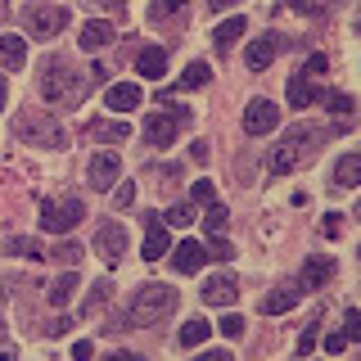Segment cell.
Wrapping results in <instances>:
<instances>
[{
  "label": "cell",
  "instance_id": "22",
  "mask_svg": "<svg viewBox=\"0 0 361 361\" xmlns=\"http://www.w3.org/2000/svg\"><path fill=\"white\" fill-rule=\"evenodd\" d=\"M208 334H212V325L203 321V316H190V321L180 325L176 343H180V348H199V343H203V338H208Z\"/></svg>",
  "mask_w": 361,
  "mask_h": 361
},
{
  "label": "cell",
  "instance_id": "24",
  "mask_svg": "<svg viewBox=\"0 0 361 361\" xmlns=\"http://www.w3.org/2000/svg\"><path fill=\"white\" fill-rule=\"evenodd\" d=\"M321 127H289V135H285V149L289 154H302V149H312V140H321Z\"/></svg>",
  "mask_w": 361,
  "mask_h": 361
},
{
  "label": "cell",
  "instance_id": "26",
  "mask_svg": "<svg viewBox=\"0 0 361 361\" xmlns=\"http://www.w3.org/2000/svg\"><path fill=\"white\" fill-rule=\"evenodd\" d=\"M203 226H208V235H221L226 226H231V212H226V203L212 199V203H208V212H203Z\"/></svg>",
  "mask_w": 361,
  "mask_h": 361
},
{
  "label": "cell",
  "instance_id": "30",
  "mask_svg": "<svg viewBox=\"0 0 361 361\" xmlns=\"http://www.w3.org/2000/svg\"><path fill=\"white\" fill-rule=\"evenodd\" d=\"M267 167H271L276 176H285V172H293V167H298V154H289L285 145H280V149L271 154V163H267Z\"/></svg>",
  "mask_w": 361,
  "mask_h": 361
},
{
  "label": "cell",
  "instance_id": "15",
  "mask_svg": "<svg viewBox=\"0 0 361 361\" xmlns=\"http://www.w3.org/2000/svg\"><path fill=\"white\" fill-rule=\"evenodd\" d=\"M330 276H334V257L316 253V257H307V267H302V276H298V289H321Z\"/></svg>",
  "mask_w": 361,
  "mask_h": 361
},
{
  "label": "cell",
  "instance_id": "28",
  "mask_svg": "<svg viewBox=\"0 0 361 361\" xmlns=\"http://www.w3.org/2000/svg\"><path fill=\"white\" fill-rule=\"evenodd\" d=\"M45 257H54V262H63V267H77L82 262V244H73V240H63V244H54Z\"/></svg>",
  "mask_w": 361,
  "mask_h": 361
},
{
  "label": "cell",
  "instance_id": "8",
  "mask_svg": "<svg viewBox=\"0 0 361 361\" xmlns=\"http://www.w3.org/2000/svg\"><path fill=\"white\" fill-rule=\"evenodd\" d=\"M289 45V37H280V32H267V37H257L253 45H248V54H244V63H248V73H262V68L276 59L280 50Z\"/></svg>",
  "mask_w": 361,
  "mask_h": 361
},
{
  "label": "cell",
  "instance_id": "42",
  "mask_svg": "<svg viewBox=\"0 0 361 361\" xmlns=\"http://www.w3.org/2000/svg\"><path fill=\"white\" fill-rule=\"evenodd\" d=\"M325 68H330V63H325V54H312V59H307V68H302V77H312V73H325Z\"/></svg>",
  "mask_w": 361,
  "mask_h": 361
},
{
  "label": "cell",
  "instance_id": "7",
  "mask_svg": "<svg viewBox=\"0 0 361 361\" xmlns=\"http://www.w3.org/2000/svg\"><path fill=\"white\" fill-rule=\"evenodd\" d=\"M145 244H140V257L145 262H158V257L167 253V248H172V240H167V226H163V217H158V212H145Z\"/></svg>",
  "mask_w": 361,
  "mask_h": 361
},
{
  "label": "cell",
  "instance_id": "52",
  "mask_svg": "<svg viewBox=\"0 0 361 361\" xmlns=\"http://www.w3.org/2000/svg\"><path fill=\"white\" fill-rule=\"evenodd\" d=\"M0 361H14V348H0Z\"/></svg>",
  "mask_w": 361,
  "mask_h": 361
},
{
  "label": "cell",
  "instance_id": "51",
  "mask_svg": "<svg viewBox=\"0 0 361 361\" xmlns=\"http://www.w3.org/2000/svg\"><path fill=\"white\" fill-rule=\"evenodd\" d=\"M208 5H212V9H231L235 0H208Z\"/></svg>",
  "mask_w": 361,
  "mask_h": 361
},
{
  "label": "cell",
  "instance_id": "36",
  "mask_svg": "<svg viewBox=\"0 0 361 361\" xmlns=\"http://www.w3.org/2000/svg\"><path fill=\"white\" fill-rule=\"evenodd\" d=\"M343 338H348V343H357V338H361V316H357V307L343 312Z\"/></svg>",
  "mask_w": 361,
  "mask_h": 361
},
{
  "label": "cell",
  "instance_id": "37",
  "mask_svg": "<svg viewBox=\"0 0 361 361\" xmlns=\"http://www.w3.org/2000/svg\"><path fill=\"white\" fill-rule=\"evenodd\" d=\"M5 248H14V253H23V257H45V248L37 240H9Z\"/></svg>",
  "mask_w": 361,
  "mask_h": 361
},
{
  "label": "cell",
  "instance_id": "27",
  "mask_svg": "<svg viewBox=\"0 0 361 361\" xmlns=\"http://www.w3.org/2000/svg\"><path fill=\"white\" fill-rule=\"evenodd\" d=\"M104 302H113V280L104 276V280H95L90 285V298H86V312H99Z\"/></svg>",
  "mask_w": 361,
  "mask_h": 361
},
{
  "label": "cell",
  "instance_id": "34",
  "mask_svg": "<svg viewBox=\"0 0 361 361\" xmlns=\"http://www.w3.org/2000/svg\"><path fill=\"white\" fill-rule=\"evenodd\" d=\"M316 99H325V104H330V113H353V99H348L343 90H330V95H325V90H321V95H316Z\"/></svg>",
  "mask_w": 361,
  "mask_h": 361
},
{
  "label": "cell",
  "instance_id": "31",
  "mask_svg": "<svg viewBox=\"0 0 361 361\" xmlns=\"http://www.w3.org/2000/svg\"><path fill=\"white\" fill-rule=\"evenodd\" d=\"M127 135H131L127 122H99L95 127V140H127Z\"/></svg>",
  "mask_w": 361,
  "mask_h": 361
},
{
  "label": "cell",
  "instance_id": "14",
  "mask_svg": "<svg viewBox=\"0 0 361 361\" xmlns=\"http://www.w3.org/2000/svg\"><path fill=\"white\" fill-rule=\"evenodd\" d=\"M235 298H240V285H235L231 276H212L208 285H203V302H208V307H231Z\"/></svg>",
  "mask_w": 361,
  "mask_h": 361
},
{
  "label": "cell",
  "instance_id": "12",
  "mask_svg": "<svg viewBox=\"0 0 361 361\" xmlns=\"http://www.w3.org/2000/svg\"><path fill=\"white\" fill-rule=\"evenodd\" d=\"M113 23H104V18H90L86 27H82V37H77V45H82L86 54H95V50H104V45H113Z\"/></svg>",
  "mask_w": 361,
  "mask_h": 361
},
{
  "label": "cell",
  "instance_id": "50",
  "mask_svg": "<svg viewBox=\"0 0 361 361\" xmlns=\"http://www.w3.org/2000/svg\"><path fill=\"white\" fill-rule=\"evenodd\" d=\"M5 99H9V86H5V77H0V109H5Z\"/></svg>",
  "mask_w": 361,
  "mask_h": 361
},
{
  "label": "cell",
  "instance_id": "48",
  "mask_svg": "<svg viewBox=\"0 0 361 361\" xmlns=\"http://www.w3.org/2000/svg\"><path fill=\"white\" fill-rule=\"evenodd\" d=\"M104 361H145L140 353H113V357H104Z\"/></svg>",
  "mask_w": 361,
  "mask_h": 361
},
{
  "label": "cell",
  "instance_id": "45",
  "mask_svg": "<svg viewBox=\"0 0 361 361\" xmlns=\"http://www.w3.org/2000/svg\"><path fill=\"white\" fill-rule=\"evenodd\" d=\"M90 353H95V348H90L86 338H82V343H73V361H90Z\"/></svg>",
  "mask_w": 361,
  "mask_h": 361
},
{
  "label": "cell",
  "instance_id": "3",
  "mask_svg": "<svg viewBox=\"0 0 361 361\" xmlns=\"http://www.w3.org/2000/svg\"><path fill=\"white\" fill-rule=\"evenodd\" d=\"M14 127H18V135H23L27 145H45V149H63V145H68L63 127H59V122H54L45 109H27V113H18Z\"/></svg>",
  "mask_w": 361,
  "mask_h": 361
},
{
  "label": "cell",
  "instance_id": "20",
  "mask_svg": "<svg viewBox=\"0 0 361 361\" xmlns=\"http://www.w3.org/2000/svg\"><path fill=\"white\" fill-rule=\"evenodd\" d=\"M293 302H298V285H280V289H271L267 298H262V312L267 316H280V312H289Z\"/></svg>",
  "mask_w": 361,
  "mask_h": 361
},
{
  "label": "cell",
  "instance_id": "49",
  "mask_svg": "<svg viewBox=\"0 0 361 361\" xmlns=\"http://www.w3.org/2000/svg\"><path fill=\"white\" fill-rule=\"evenodd\" d=\"M90 5H104V9H122L127 0H90Z\"/></svg>",
  "mask_w": 361,
  "mask_h": 361
},
{
  "label": "cell",
  "instance_id": "41",
  "mask_svg": "<svg viewBox=\"0 0 361 361\" xmlns=\"http://www.w3.org/2000/svg\"><path fill=\"white\" fill-rule=\"evenodd\" d=\"M131 199H135V185H131V180H122V185H118V195H113V203H118V208H127Z\"/></svg>",
  "mask_w": 361,
  "mask_h": 361
},
{
  "label": "cell",
  "instance_id": "25",
  "mask_svg": "<svg viewBox=\"0 0 361 361\" xmlns=\"http://www.w3.org/2000/svg\"><path fill=\"white\" fill-rule=\"evenodd\" d=\"M285 90H289V104L293 109H307L312 104V86H307V77H302V73H289V82H285Z\"/></svg>",
  "mask_w": 361,
  "mask_h": 361
},
{
  "label": "cell",
  "instance_id": "13",
  "mask_svg": "<svg viewBox=\"0 0 361 361\" xmlns=\"http://www.w3.org/2000/svg\"><path fill=\"white\" fill-rule=\"evenodd\" d=\"M172 253V267L180 271V276H190V271H199L203 262H208V253H203L199 240H180V248H167Z\"/></svg>",
  "mask_w": 361,
  "mask_h": 361
},
{
  "label": "cell",
  "instance_id": "33",
  "mask_svg": "<svg viewBox=\"0 0 361 361\" xmlns=\"http://www.w3.org/2000/svg\"><path fill=\"white\" fill-rule=\"evenodd\" d=\"M203 253H208L212 262H231V257H235V244H226V240H217V235H212V244L203 248Z\"/></svg>",
  "mask_w": 361,
  "mask_h": 361
},
{
  "label": "cell",
  "instance_id": "18",
  "mask_svg": "<svg viewBox=\"0 0 361 361\" xmlns=\"http://www.w3.org/2000/svg\"><path fill=\"white\" fill-rule=\"evenodd\" d=\"M135 104H140V86H135V82H122V86L104 90V109H113V113H127Z\"/></svg>",
  "mask_w": 361,
  "mask_h": 361
},
{
  "label": "cell",
  "instance_id": "38",
  "mask_svg": "<svg viewBox=\"0 0 361 361\" xmlns=\"http://www.w3.org/2000/svg\"><path fill=\"white\" fill-rule=\"evenodd\" d=\"M221 334H226V338H240V334H244V316H235V312L221 316Z\"/></svg>",
  "mask_w": 361,
  "mask_h": 361
},
{
  "label": "cell",
  "instance_id": "32",
  "mask_svg": "<svg viewBox=\"0 0 361 361\" xmlns=\"http://www.w3.org/2000/svg\"><path fill=\"white\" fill-rule=\"evenodd\" d=\"M163 221L167 226H190V221H195V208H190V203H172V208L163 212Z\"/></svg>",
  "mask_w": 361,
  "mask_h": 361
},
{
  "label": "cell",
  "instance_id": "19",
  "mask_svg": "<svg viewBox=\"0 0 361 361\" xmlns=\"http://www.w3.org/2000/svg\"><path fill=\"white\" fill-rule=\"evenodd\" d=\"M357 180H361V154L348 149V154L334 163V185H338V190H353Z\"/></svg>",
  "mask_w": 361,
  "mask_h": 361
},
{
  "label": "cell",
  "instance_id": "47",
  "mask_svg": "<svg viewBox=\"0 0 361 361\" xmlns=\"http://www.w3.org/2000/svg\"><path fill=\"white\" fill-rule=\"evenodd\" d=\"M195 361H235L231 353H203V357H195Z\"/></svg>",
  "mask_w": 361,
  "mask_h": 361
},
{
  "label": "cell",
  "instance_id": "53",
  "mask_svg": "<svg viewBox=\"0 0 361 361\" xmlns=\"http://www.w3.org/2000/svg\"><path fill=\"white\" fill-rule=\"evenodd\" d=\"M0 18H5V0H0Z\"/></svg>",
  "mask_w": 361,
  "mask_h": 361
},
{
  "label": "cell",
  "instance_id": "43",
  "mask_svg": "<svg viewBox=\"0 0 361 361\" xmlns=\"http://www.w3.org/2000/svg\"><path fill=\"white\" fill-rule=\"evenodd\" d=\"M343 348H348L343 334H325V353H343Z\"/></svg>",
  "mask_w": 361,
  "mask_h": 361
},
{
  "label": "cell",
  "instance_id": "11",
  "mask_svg": "<svg viewBox=\"0 0 361 361\" xmlns=\"http://www.w3.org/2000/svg\"><path fill=\"white\" fill-rule=\"evenodd\" d=\"M118 176H122L118 154H95V158H90V167H86V185L109 190V185H118Z\"/></svg>",
  "mask_w": 361,
  "mask_h": 361
},
{
  "label": "cell",
  "instance_id": "17",
  "mask_svg": "<svg viewBox=\"0 0 361 361\" xmlns=\"http://www.w3.org/2000/svg\"><path fill=\"white\" fill-rule=\"evenodd\" d=\"M135 73H145V82H158V77L167 73V50H158V45H145V50L135 54Z\"/></svg>",
  "mask_w": 361,
  "mask_h": 361
},
{
  "label": "cell",
  "instance_id": "9",
  "mask_svg": "<svg viewBox=\"0 0 361 361\" xmlns=\"http://www.w3.org/2000/svg\"><path fill=\"white\" fill-rule=\"evenodd\" d=\"M95 253L104 257L109 267H118V257L127 253V231H122L118 221H104V226L95 231Z\"/></svg>",
  "mask_w": 361,
  "mask_h": 361
},
{
  "label": "cell",
  "instance_id": "2",
  "mask_svg": "<svg viewBox=\"0 0 361 361\" xmlns=\"http://www.w3.org/2000/svg\"><path fill=\"white\" fill-rule=\"evenodd\" d=\"M172 312H176V289L158 285V280H149V285L135 289V298H131V325H158V321H167Z\"/></svg>",
  "mask_w": 361,
  "mask_h": 361
},
{
  "label": "cell",
  "instance_id": "39",
  "mask_svg": "<svg viewBox=\"0 0 361 361\" xmlns=\"http://www.w3.org/2000/svg\"><path fill=\"white\" fill-rule=\"evenodd\" d=\"M316 334H321V321H312L307 330H302V338H298V357H307L312 353V343H316Z\"/></svg>",
  "mask_w": 361,
  "mask_h": 361
},
{
  "label": "cell",
  "instance_id": "6",
  "mask_svg": "<svg viewBox=\"0 0 361 361\" xmlns=\"http://www.w3.org/2000/svg\"><path fill=\"white\" fill-rule=\"evenodd\" d=\"M190 122V109H167V113H149L145 118V127H140V135H145V145H172L176 140V131Z\"/></svg>",
  "mask_w": 361,
  "mask_h": 361
},
{
  "label": "cell",
  "instance_id": "4",
  "mask_svg": "<svg viewBox=\"0 0 361 361\" xmlns=\"http://www.w3.org/2000/svg\"><path fill=\"white\" fill-rule=\"evenodd\" d=\"M82 217H86V203L77 199V195L41 199V231H50V235H68Z\"/></svg>",
  "mask_w": 361,
  "mask_h": 361
},
{
  "label": "cell",
  "instance_id": "23",
  "mask_svg": "<svg viewBox=\"0 0 361 361\" xmlns=\"http://www.w3.org/2000/svg\"><path fill=\"white\" fill-rule=\"evenodd\" d=\"M73 293H77V267L63 271V276L50 285V302H54V307H68V302H73Z\"/></svg>",
  "mask_w": 361,
  "mask_h": 361
},
{
  "label": "cell",
  "instance_id": "35",
  "mask_svg": "<svg viewBox=\"0 0 361 361\" xmlns=\"http://www.w3.org/2000/svg\"><path fill=\"white\" fill-rule=\"evenodd\" d=\"M185 9V0H149V14L154 18H167V14H180Z\"/></svg>",
  "mask_w": 361,
  "mask_h": 361
},
{
  "label": "cell",
  "instance_id": "5",
  "mask_svg": "<svg viewBox=\"0 0 361 361\" xmlns=\"http://www.w3.org/2000/svg\"><path fill=\"white\" fill-rule=\"evenodd\" d=\"M23 27H27V37L50 41L68 27V9L63 5H27L23 9Z\"/></svg>",
  "mask_w": 361,
  "mask_h": 361
},
{
  "label": "cell",
  "instance_id": "21",
  "mask_svg": "<svg viewBox=\"0 0 361 361\" xmlns=\"http://www.w3.org/2000/svg\"><path fill=\"white\" fill-rule=\"evenodd\" d=\"M244 27H248V23H244L240 14H235V18H226V23H217V32H212V45H217V50L226 54V50L235 45V41L244 37Z\"/></svg>",
  "mask_w": 361,
  "mask_h": 361
},
{
  "label": "cell",
  "instance_id": "1",
  "mask_svg": "<svg viewBox=\"0 0 361 361\" xmlns=\"http://www.w3.org/2000/svg\"><path fill=\"white\" fill-rule=\"evenodd\" d=\"M86 90H90V73H82V68H73V63H63V59H54V63L41 73V95H45V104L73 109V104H82V99H86Z\"/></svg>",
  "mask_w": 361,
  "mask_h": 361
},
{
  "label": "cell",
  "instance_id": "44",
  "mask_svg": "<svg viewBox=\"0 0 361 361\" xmlns=\"http://www.w3.org/2000/svg\"><path fill=\"white\" fill-rule=\"evenodd\" d=\"M68 330H73V321H68V316H59V321L45 325V334H68Z\"/></svg>",
  "mask_w": 361,
  "mask_h": 361
},
{
  "label": "cell",
  "instance_id": "46",
  "mask_svg": "<svg viewBox=\"0 0 361 361\" xmlns=\"http://www.w3.org/2000/svg\"><path fill=\"white\" fill-rule=\"evenodd\" d=\"M321 231H325V235H334V231H338V212H325V221H321Z\"/></svg>",
  "mask_w": 361,
  "mask_h": 361
},
{
  "label": "cell",
  "instance_id": "16",
  "mask_svg": "<svg viewBox=\"0 0 361 361\" xmlns=\"http://www.w3.org/2000/svg\"><path fill=\"white\" fill-rule=\"evenodd\" d=\"M0 59H5L9 73H23V63H27V41L14 37V32H0Z\"/></svg>",
  "mask_w": 361,
  "mask_h": 361
},
{
  "label": "cell",
  "instance_id": "29",
  "mask_svg": "<svg viewBox=\"0 0 361 361\" xmlns=\"http://www.w3.org/2000/svg\"><path fill=\"white\" fill-rule=\"evenodd\" d=\"M208 82H212V68L203 63V59H195L185 73H180V86H208Z\"/></svg>",
  "mask_w": 361,
  "mask_h": 361
},
{
  "label": "cell",
  "instance_id": "54",
  "mask_svg": "<svg viewBox=\"0 0 361 361\" xmlns=\"http://www.w3.org/2000/svg\"><path fill=\"white\" fill-rule=\"evenodd\" d=\"M0 330H5V321H0Z\"/></svg>",
  "mask_w": 361,
  "mask_h": 361
},
{
  "label": "cell",
  "instance_id": "40",
  "mask_svg": "<svg viewBox=\"0 0 361 361\" xmlns=\"http://www.w3.org/2000/svg\"><path fill=\"white\" fill-rule=\"evenodd\" d=\"M190 195H195V203H212V199H217V190H212V180H195Z\"/></svg>",
  "mask_w": 361,
  "mask_h": 361
},
{
  "label": "cell",
  "instance_id": "10",
  "mask_svg": "<svg viewBox=\"0 0 361 361\" xmlns=\"http://www.w3.org/2000/svg\"><path fill=\"white\" fill-rule=\"evenodd\" d=\"M276 122H280V109L271 104V99H253V104L244 109V131H248V135L276 131Z\"/></svg>",
  "mask_w": 361,
  "mask_h": 361
}]
</instances>
